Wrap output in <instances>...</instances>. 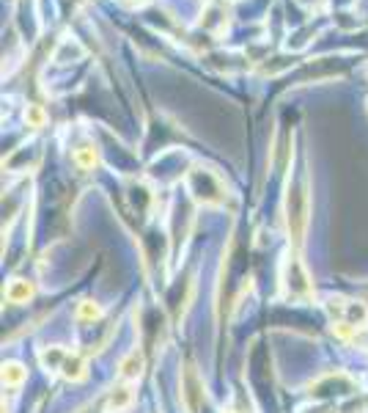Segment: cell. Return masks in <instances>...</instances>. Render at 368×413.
I'll list each match as a JSON object with an SVG mask.
<instances>
[{
	"instance_id": "cell-7",
	"label": "cell",
	"mask_w": 368,
	"mask_h": 413,
	"mask_svg": "<svg viewBox=\"0 0 368 413\" xmlns=\"http://www.w3.org/2000/svg\"><path fill=\"white\" fill-rule=\"evenodd\" d=\"M75 317H77V323H99V320L104 317V309H102V303H97V300L85 298V300L77 303Z\"/></svg>"
},
{
	"instance_id": "cell-10",
	"label": "cell",
	"mask_w": 368,
	"mask_h": 413,
	"mask_svg": "<svg viewBox=\"0 0 368 413\" xmlns=\"http://www.w3.org/2000/svg\"><path fill=\"white\" fill-rule=\"evenodd\" d=\"M66 355H69V352L63 350V347H44V350L39 352V361L47 372H58Z\"/></svg>"
},
{
	"instance_id": "cell-4",
	"label": "cell",
	"mask_w": 368,
	"mask_h": 413,
	"mask_svg": "<svg viewBox=\"0 0 368 413\" xmlns=\"http://www.w3.org/2000/svg\"><path fill=\"white\" fill-rule=\"evenodd\" d=\"M63 380H69V383H80L88 377V364H85V358L77 355V352H69L66 358H63L61 370H58Z\"/></svg>"
},
{
	"instance_id": "cell-1",
	"label": "cell",
	"mask_w": 368,
	"mask_h": 413,
	"mask_svg": "<svg viewBox=\"0 0 368 413\" xmlns=\"http://www.w3.org/2000/svg\"><path fill=\"white\" fill-rule=\"evenodd\" d=\"M286 224H288V237L294 248L303 246V237H305L308 226V187L305 179L300 185H294L286 196Z\"/></svg>"
},
{
	"instance_id": "cell-2",
	"label": "cell",
	"mask_w": 368,
	"mask_h": 413,
	"mask_svg": "<svg viewBox=\"0 0 368 413\" xmlns=\"http://www.w3.org/2000/svg\"><path fill=\"white\" fill-rule=\"evenodd\" d=\"M182 402L187 413H198L204 405V383L193 364H187L182 370Z\"/></svg>"
},
{
	"instance_id": "cell-6",
	"label": "cell",
	"mask_w": 368,
	"mask_h": 413,
	"mask_svg": "<svg viewBox=\"0 0 368 413\" xmlns=\"http://www.w3.org/2000/svg\"><path fill=\"white\" fill-rule=\"evenodd\" d=\"M132 402H135V392H132V386H129V383L116 386V389L110 392V397H107V408H110V411H116V413L126 411Z\"/></svg>"
},
{
	"instance_id": "cell-11",
	"label": "cell",
	"mask_w": 368,
	"mask_h": 413,
	"mask_svg": "<svg viewBox=\"0 0 368 413\" xmlns=\"http://www.w3.org/2000/svg\"><path fill=\"white\" fill-rule=\"evenodd\" d=\"M25 122H28V127H33V130H41L44 122H47L44 108H41V105H28V108H25Z\"/></svg>"
},
{
	"instance_id": "cell-3",
	"label": "cell",
	"mask_w": 368,
	"mask_h": 413,
	"mask_svg": "<svg viewBox=\"0 0 368 413\" xmlns=\"http://www.w3.org/2000/svg\"><path fill=\"white\" fill-rule=\"evenodd\" d=\"M33 295H36V287H33V281H28V278H14V281H9V287L3 289V298H6L9 303H14V306L31 303Z\"/></svg>"
},
{
	"instance_id": "cell-5",
	"label": "cell",
	"mask_w": 368,
	"mask_h": 413,
	"mask_svg": "<svg viewBox=\"0 0 368 413\" xmlns=\"http://www.w3.org/2000/svg\"><path fill=\"white\" fill-rule=\"evenodd\" d=\"M144 352L141 350H129L124 355L121 361H119V377H121L124 383H132V380H138L141 375H144Z\"/></svg>"
},
{
	"instance_id": "cell-8",
	"label": "cell",
	"mask_w": 368,
	"mask_h": 413,
	"mask_svg": "<svg viewBox=\"0 0 368 413\" xmlns=\"http://www.w3.org/2000/svg\"><path fill=\"white\" fill-rule=\"evenodd\" d=\"M75 165H77L80 171H94V168L99 165V152H97V146H91V144L77 146V149H75Z\"/></svg>"
},
{
	"instance_id": "cell-9",
	"label": "cell",
	"mask_w": 368,
	"mask_h": 413,
	"mask_svg": "<svg viewBox=\"0 0 368 413\" xmlns=\"http://www.w3.org/2000/svg\"><path fill=\"white\" fill-rule=\"evenodd\" d=\"M25 377H28V370L22 367L20 361H6L3 364V383L9 386V389H17L25 383Z\"/></svg>"
}]
</instances>
